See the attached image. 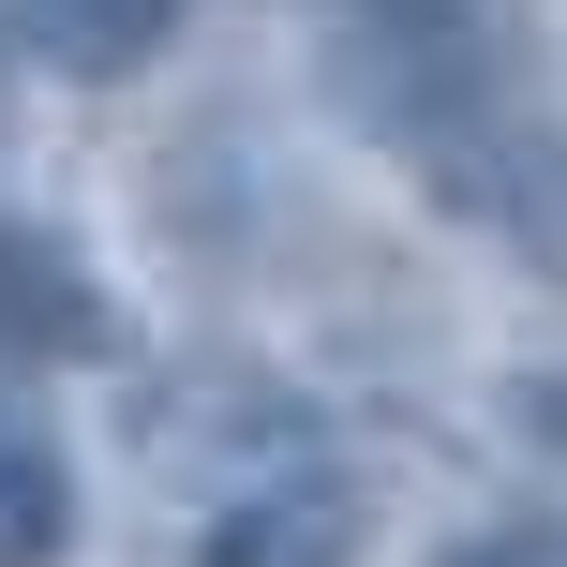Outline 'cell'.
Returning a JSON list of instances; mask_svg holds the SVG:
<instances>
[{"label": "cell", "instance_id": "cell-1", "mask_svg": "<svg viewBox=\"0 0 567 567\" xmlns=\"http://www.w3.org/2000/svg\"><path fill=\"white\" fill-rule=\"evenodd\" d=\"M373 553V508L343 478H313V463H284V478H239L225 508H209L195 567H359Z\"/></svg>", "mask_w": 567, "mask_h": 567}, {"label": "cell", "instance_id": "cell-2", "mask_svg": "<svg viewBox=\"0 0 567 567\" xmlns=\"http://www.w3.org/2000/svg\"><path fill=\"white\" fill-rule=\"evenodd\" d=\"M179 16H195V0H30V45L105 90V75H150V60L179 45Z\"/></svg>", "mask_w": 567, "mask_h": 567}, {"label": "cell", "instance_id": "cell-3", "mask_svg": "<svg viewBox=\"0 0 567 567\" xmlns=\"http://www.w3.org/2000/svg\"><path fill=\"white\" fill-rule=\"evenodd\" d=\"M75 553V463L45 433H0V567H60Z\"/></svg>", "mask_w": 567, "mask_h": 567}, {"label": "cell", "instance_id": "cell-4", "mask_svg": "<svg viewBox=\"0 0 567 567\" xmlns=\"http://www.w3.org/2000/svg\"><path fill=\"white\" fill-rule=\"evenodd\" d=\"M0 329H30V343H105V299H90V284L60 269L45 239L0 225Z\"/></svg>", "mask_w": 567, "mask_h": 567}, {"label": "cell", "instance_id": "cell-5", "mask_svg": "<svg viewBox=\"0 0 567 567\" xmlns=\"http://www.w3.org/2000/svg\"><path fill=\"white\" fill-rule=\"evenodd\" d=\"M449 567H567V523H508V538H463Z\"/></svg>", "mask_w": 567, "mask_h": 567}]
</instances>
